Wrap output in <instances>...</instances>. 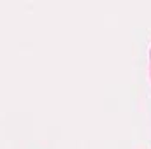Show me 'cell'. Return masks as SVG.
<instances>
[]
</instances>
